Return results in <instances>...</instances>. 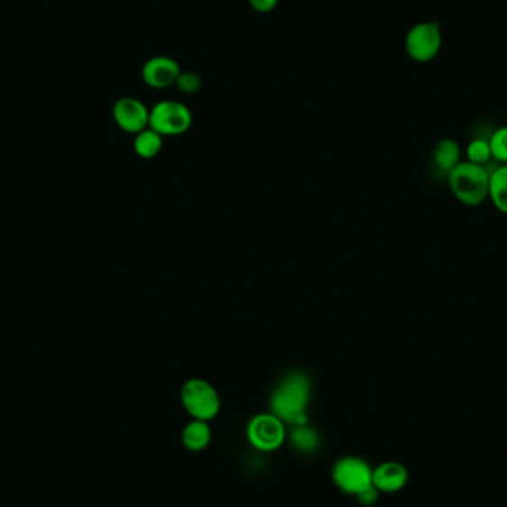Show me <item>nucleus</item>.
<instances>
[{"label":"nucleus","mask_w":507,"mask_h":507,"mask_svg":"<svg viewBox=\"0 0 507 507\" xmlns=\"http://www.w3.org/2000/svg\"><path fill=\"white\" fill-rule=\"evenodd\" d=\"M491 153L497 162L507 163V126H500L488 138Z\"/></svg>","instance_id":"f3484780"},{"label":"nucleus","mask_w":507,"mask_h":507,"mask_svg":"<svg viewBox=\"0 0 507 507\" xmlns=\"http://www.w3.org/2000/svg\"><path fill=\"white\" fill-rule=\"evenodd\" d=\"M163 146V137L154 129H143L142 133L135 134L134 150L143 159H153L161 153Z\"/></svg>","instance_id":"ddd939ff"},{"label":"nucleus","mask_w":507,"mask_h":507,"mask_svg":"<svg viewBox=\"0 0 507 507\" xmlns=\"http://www.w3.org/2000/svg\"><path fill=\"white\" fill-rule=\"evenodd\" d=\"M379 493L380 491L377 490L374 485H370L368 488H365V490L361 491L356 497H358L362 504L373 506V504L377 503V500H379Z\"/></svg>","instance_id":"aec40b11"},{"label":"nucleus","mask_w":507,"mask_h":507,"mask_svg":"<svg viewBox=\"0 0 507 507\" xmlns=\"http://www.w3.org/2000/svg\"><path fill=\"white\" fill-rule=\"evenodd\" d=\"M251 8L258 14H269L278 8L279 0H248Z\"/></svg>","instance_id":"6ab92c4d"},{"label":"nucleus","mask_w":507,"mask_h":507,"mask_svg":"<svg viewBox=\"0 0 507 507\" xmlns=\"http://www.w3.org/2000/svg\"><path fill=\"white\" fill-rule=\"evenodd\" d=\"M181 67L179 61L168 55H156L147 60L142 69V78L147 87L167 89L177 84Z\"/></svg>","instance_id":"1a4fd4ad"},{"label":"nucleus","mask_w":507,"mask_h":507,"mask_svg":"<svg viewBox=\"0 0 507 507\" xmlns=\"http://www.w3.org/2000/svg\"><path fill=\"white\" fill-rule=\"evenodd\" d=\"M433 162L441 171H453L462 162V147L453 138H442L433 149Z\"/></svg>","instance_id":"9b49d317"},{"label":"nucleus","mask_w":507,"mask_h":507,"mask_svg":"<svg viewBox=\"0 0 507 507\" xmlns=\"http://www.w3.org/2000/svg\"><path fill=\"white\" fill-rule=\"evenodd\" d=\"M175 87L179 88L180 91L184 92V94L190 96V94H196L199 91L200 87H202V79L195 71L181 70Z\"/></svg>","instance_id":"a211bd4d"},{"label":"nucleus","mask_w":507,"mask_h":507,"mask_svg":"<svg viewBox=\"0 0 507 507\" xmlns=\"http://www.w3.org/2000/svg\"><path fill=\"white\" fill-rule=\"evenodd\" d=\"M491 158H493V153H491L488 138H474L466 147V161H469L475 165L485 167L486 163L490 162Z\"/></svg>","instance_id":"2eb2a0df"},{"label":"nucleus","mask_w":507,"mask_h":507,"mask_svg":"<svg viewBox=\"0 0 507 507\" xmlns=\"http://www.w3.org/2000/svg\"><path fill=\"white\" fill-rule=\"evenodd\" d=\"M113 119L125 133H142L149 128L150 108L138 98L124 97L113 106Z\"/></svg>","instance_id":"6e6552de"},{"label":"nucleus","mask_w":507,"mask_h":507,"mask_svg":"<svg viewBox=\"0 0 507 507\" xmlns=\"http://www.w3.org/2000/svg\"><path fill=\"white\" fill-rule=\"evenodd\" d=\"M248 439L262 451H273L285 439V426L275 414H260L254 417L248 426Z\"/></svg>","instance_id":"0eeeda50"},{"label":"nucleus","mask_w":507,"mask_h":507,"mask_svg":"<svg viewBox=\"0 0 507 507\" xmlns=\"http://www.w3.org/2000/svg\"><path fill=\"white\" fill-rule=\"evenodd\" d=\"M490 174L485 167L462 161L448 172L449 190L466 207H478L488 199Z\"/></svg>","instance_id":"f03ea898"},{"label":"nucleus","mask_w":507,"mask_h":507,"mask_svg":"<svg viewBox=\"0 0 507 507\" xmlns=\"http://www.w3.org/2000/svg\"><path fill=\"white\" fill-rule=\"evenodd\" d=\"M181 401L186 411L195 420L208 421L220 411L221 402L218 392L212 384L202 379H191L184 383Z\"/></svg>","instance_id":"39448f33"},{"label":"nucleus","mask_w":507,"mask_h":507,"mask_svg":"<svg viewBox=\"0 0 507 507\" xmlns=\"http://www.w3.org/2000/svg\"><path fill=\"white\" fill-rule=\"evenodd\" d=\"M292 444L296 445V448L304 453L317 449L318 435L313 429L309 428L308 424H297L292 430Z\"/></svg>","instance_id":"dca6fc26"},{"label":"nucleus","mask_w":507,"mask_h":507,"mask_svg":"<svg viewBox=\"0 0 507 507\" xmlns=\"http://www.w3.org/2000/svg\"><path fill=\"white\" fill-rule=\"evenodd\" d=\"M441 25L437 22H423L412 25L405 36V51L416 63H430L442 50Z\"/></svg>","instance_id":"20e7f679"},{"label":"nucleus","mask_w":507,"mask_h":507,"mask_svg":"<svg viewBox=\"0 0 507 507\" xmlns=\"http://www.w3.org/2000/svg\"><path fill=\"white\" fill-rule=\"evenodd\" d=\"M193 115L188 106L175 100L159 101L150 108L149 128L162 137H177L188 133Z\"/></svg>","instance_id":"7ed1b4c3"},{"label":"nucleus","mask_w":507,"mask_h":507,"mask_svg":"<svg viewBox=\"0 0 507 507\" xmlns=\"http://www.w3.org/2000/svg\"><path fill=\"white\" fill-rule=\"evenodd\" d=\"M310 401V380L301 371H294L279 383L272 395V411L288 423H308L306 410Z\"/></svg>","instance_id":"f257e3e1"},{"label":"nucleus","mask_w":507,"mask_h":507,"mask_svg":"<svg viewBox=\"0 0 507 507\" xmlns=\"http://www.w3.org/2000/svg\"><path fill=\"white\" fill-rule=\"evenodd\" d=\"M408 483V470L398 462H386L373 470V485L383 493H396Z\"/></svg>","instance_id":"9d476101"},{"label":"nucleus","mask_w":507,"mask_h":507,"mask_svg":"<svg viewBox=\"0 0 507 507\" xmlns=\"http://www.w3.org/2000/svg\"><path fill=\"white\" fill-rule=\"evenodd\" d=\"M333 479L340 490L358 495L361 491L373 485V469L361 458H341L334 466Z\"/></svg>","instance_id":"423d86ee"},{"label":"nucleus","mask_w":507,"mask_h":507,"mask_svg":"<svg viewBox=\"0 0 507 507\" xmlns=\"http://www.w3.org/2000/svg\"><path fill=\"white\" fill-rule=\"evenodd\" d=\"M211 441V429L207 421L193 420L183 430V442L190 451H200Z\"/></svg>","instance_id":"4468645a"},{"label":"nucleus","mask_w":507,"mask_h":507,"mask_svg":"<svg viewBox=\"0 0 507 507\" xmlns=\"http://www.w3.org/2000/svg\"><path fill=\"white\" fill-rule=\"evenodd\" d=\"M488 199H491L495 208L507 216V163L491 172Z\"/></svg>","instance_id":"f8f14e48"}]
</instances>
